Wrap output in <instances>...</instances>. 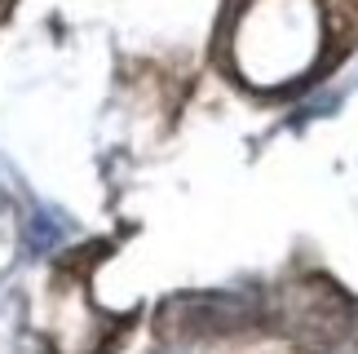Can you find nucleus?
I'll return each mask as SVG.
<instances>
[]
</instances>
